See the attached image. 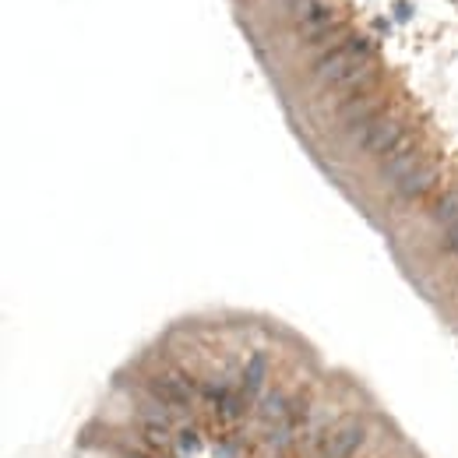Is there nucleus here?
<instances>
[{
  "label": "nucleus",
  "instance_id": "1",
  "mask_svg": "<svg viewBox=\"0 0 458 458\" xmlns=\"http://www.w3.org/2000/svg\"><path fill=\"white\" fill-rule=\"evenodd\" d=\"M370 57H374L370 39H364V36L346 39L342 46H335L328 57H321V60H317L314 78H317V85H342L353 71H360L364 64H370Z\"/></svg>",
  "mask_w": 458,
  "mask_h": 458
},
{
  "label": "nucleus",
  "instance_id": "2",
  "mask_svg": "<svg viewBox=\"0 0 458 458\" xmlns=\"http://www.w3.org/2000/svg\"><path fill=\"white\" fill-rule=\"evenodd\" d=\"M289 11L296 18V32L310 43H321L328 36V28L335 25V11L328 0H293Z\"/></svg>",
  "mask_w": 458,
  "mask_h": 458
},
{
  "label": "nucleus",
  "instance_id": "3",
  "mask_svg": "<svg viewBox=\"0 0 458 458\" xmlns=\"http://www.w3.org/2000/svg\"><path fill=\"white\" fill-rule=\"evenodd\" d=\"M406 134L409 131H406V124L398 117H377L366 127H360V149H364L366 156H381L384 159Z\"/></svg>",
  "mask_w": 458,
  "mask_h": 458
},
{
  "label": "nucleus",
  "instance_id": "4",
  "mask_svg": "<svg viewBox=\"0 0 458 458\" xmlns=\"http://www.w3.org/2000/svg\"><path fill=\"white\" fill-rule=\"evenodd\" d=\"M149 391H152V398H156L159 406H170V409H187L190 398H194V384H190V377H183V374L152 377Z\"/></svg>",
  "mask_w": 458,
  "mask_h": 458
},
{
  "label": "nucleus",
  "instance_id": "5",
  "mask_svg": "<svg viewBox=\"0 0 458 458\" xmlns=\"http://www.w3.org/2000/svg\"><path fill=\"white\" fill-rule=\"evenodd\" d=\"M423 163H420V152H416V145H413V138L406 134L388 156H384V163H381V181H395L402 183L413 170H420Z\"/></svg>",
  "mask_w": 458,
  "mask_h": 458
},
{
  "label": "nucleus",
  "instance_id": "6",
  "mask_svg": "<svg viewBox=\"0 0 458 458\" xmlns=\"http://www.w3.org/2000/svg\"><path fill=\"white\" fill-rule=\"evenodd\" d=\"M381 106H384V99L377 95V92H370V95H360V99H350V102H342L339 106V124L342 127H366L370 120H377V113H381Z\"/></svg>",
  "mask_w": 458,
  "mask_h": 458
},
{
  "label": "nucleus",
  "instance_id": "7",
  "mask_svg": "<svg viewBox=\"0 0 458 458\" xmlns=\"http://www.w3.org/2000/svg\"><path fill=\"white\" fill-rule=\"evenodd\" d=\"M438 181H441V163H423L420 170H413L406 181L398 183V197L402 201H420L438 187Z\"/></svg>",
  "mask_w": 458,
  "mask_h": 458
},
{
  "label": "nucleus",
  "instance_id": "8",
  "mask_svg": "<svg viewBox=\"0 0 458 458\" xmlns=\"http://www.w3.org/2000/svg\"><path fill=\"white\" fill-rule=\"evenodd\" d=\"M366 438L364 423H357V420H350V423H342L339 430H335V438L328 441V452L325 458H350L357 448H360V441Z\"/></svg>",
  "mask_w": 458,
  "mask_h": 458
},
{
  "label": "nucleus",
  "instance_id": "9",
  "mask_svg": "<svg viewBox=\"0 0 458 458\" xmlns=\"http://www.w3.org/2000/svg\"><path fill=\"white\" fill-rule=\"evenodd\" d=\"M374 82H377V64L370 60V64H364L360 71H353L342 85H335L339 89V99L342 102H350V99H360V95H370V89H374Z\"/></svg>",
  "mask_w": 458,
  "mask_h": 458
},
{
  "label": "nucleus",
  "instance_id": "10",
  "mask_svg": "<svg viewBox=\"0 0 458 458\" xmlns=\"http://www.w3.org/2000/svg\"><path fill=\"white\" fill-rule=\"evenodd\" d=\"M265 374H269V360H265V357H251V360H247V366H244V395H247V398H254V395L261 391Z\"/></svg>",
  "mask_w": 458,
  "mask_h": 458
},
{
  "label": "nucleus",
  "instance_id": "11",
  "mask_svg": "<svg viewBox=\"0 0 458 458\" xmlns=\"http://www.w3.org/2000/svg\"><path fill=\"white\" fill-rule=\"evenodd\" d=\"M434 222H441L445 229L458 226V187L445 190V194L438 197V205H434Z\"/></svg>",
  "mask_w": 458,
  "mask_h": 458
},
{
  "label": "nucleus",
  "instance_id": "12",
  "mask_svg": "<svg viewBox=\"0 0 458 458\" xmlns=\"http://www.w3.org/2000/svg\"><path fill=\"white\" fill-rule=\"evenodd\" d=\"M141 434H145V445L152 452H166L170 448V427H166V420H149Z\"/></svg>",
  "mask_w": 458,
  "mask_h": 458
},
{
  "label": "nucleus",
  "instance_id": "13",
  "mask_svg": "<svg viewBox=\"0 0 458 458\" xmlns=\"http://www.w3.org/2000/svg\"><path fill=\"white\" fill-rule=\"evenodd\" d=\"M177 441H181L183 455H190V452H197V441H201V438H197V430H181V438H177Z\"/></svg>",
  "mask_w": 458,
  "mask_h": 458
},
{
  "label": "nucleus",
  "instance_id": "14",
  "mask_svg": "<svg viewBox=\"0 0 458 458\" xmlns=\"http://www.w3.org/2000/svg\"><path fill=\"white\" fill-rule=\"evenodd\" d=\"M265 409H269V416H282V395H272V398H265Z\"/></svg>",
  "mask_w": 458,
  "mask_h": 458
},
{
  "label": "nucleus",
  "instance_id": "15",
  "mask_svg": "<svg viewBox=\"0 0 458 458\" xmlns=\"http://www.w3.org/2000/svg\"><path fill=\"white\" fill-rule=\"evenodd\" d=\"M445 247L458 254V226H452V229H448V237H445Z\"/></svg>",
  "mask_w": 458,
  "mask_h": 458
},
{
  "label": "nucleus",
  "instance_id": "16",
  "mask_svg": "<svg viewBox=\"0 0 458 458\" xmlns=\"http://www.w3.org/2000/svg\"><path fill=\"white\" fill-rule=\"evenodd\" d=\"M127 458H159V455H152V452H138V448H134V452H127Z\"/></svg>",
  "mask_w": 458,
  "mask_h": 458
}]
</instances>
